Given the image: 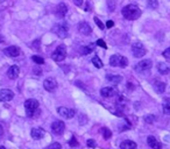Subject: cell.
I'll return each mask as SVG.
<instances>
[{
    "label": "cell",
    "mask_w": 170,
    "mask_h": 149,
    "mask_svg": "<svg viewBox=\"0 0 170 149\" xmlns=\"http://www.w3.org/2000/svg\"><path fill=\"white\" fill-rule=\"evenodd\" d=\"M33 61H34V62H35L37 65H39V64H43V63H45V60H43L41 56H33Z\"/></svg>",
    "instance_id": "28"
},
{
    "label": "cell",
    "mask_w": 170,
    "mask_h": 149,
    "mask_svg": "<svg viewBox=\"0 0 170 149\" xmlns=\"http://www.w3.org/2000/svg\"><path fill=\"white\" fill-rule=\"evenodd\" d=\"M69 144H70L71 147H76V146L78 144V142H77L76 138H74V136H72V138L70 139V141H69Z\"/></svg>",
    "instance_id": "34"
},
{
    "label": "cell",
    "mask_w": 170,
    "mask_h": 149,
    "mask_svg": "<svg viewBox=\"0 0 170 149\" xmlns=\"http://www.w3.org/2000/svg\"><path fill=\"white\" fill-rule=\"evenodd\" d=\"M78 30H79V33L82 35H90L92 33V28H91V26L87 23V22H80L79 25H78Z\"/></svg>",
    "instance_id": "14"
},
{
    "label": "cell",
    "mask_w": 170,
    "mask_h": 149,
    "mask_svg": "<svg viewBox=\"0 0 170 149\" xmlns=\"http://www.w3.org/2000/svg\"><path fill=\"white\" fill-rule=\"evenodd\" d=\"M25 109H26V115L32 118L35 114L39 109V101L36 99H28L25 101Z\"/></svg>",
    "instance_id": "2"
},
{
    "label": "cell",
    "mask_w": 170,
    "mask_h": 149,
    "mask_svg": "<svg viewBox=\"0 0 170 149\" xmlns=\"http://www.w3.org/2000/svg\"><path fill=\"white\" fill-rule=\"evenodd\" d=\"M121 14L126 20H136L141 16V10L136 5L130 4V5H127L122 8Z\"/></svg>",
    "instance_id": "1"
},
{
    "label": "cell",
    "mask_w": 170,
    "mask_h": 149,
    "mask_svg": "<svg viewBox=\"0 0 170 149\" xmlns=\"http://www.w3.org/2000/svg\"><path fill=\"white\" fill-rule=\"evenodd\" d=\"M121 149H136V143L132 140H125L120 144Z\"/></svg>",
    "instance_id": "19"
},
{
    "label": "cell",
    "mask_w": 170,
    "mask_h": 149,
    "mask_svg": "<svg viewBox=\"0 0 170 149\" xmlns=\"http://www.w3.org/2000/svg\"><path fill=\"white\" fill-rule=\"evenodd\" d=\"M148 6H149L150 8H154V10H155L156 7H157V1H156V0H149Z\"/></svg>",
    "instance_id": "30"
},
{
    "label": "cell",
    "mask_w": 170,
    "mask_h": 149,
    "mask_svg": "<svg viewBox=\"0 0 170 149\" xmlns=\"http://www.w3.org/2000/svg\"><path fill=\"white\" fill-rule=\"evenodd\" d=\"M92 63H93V65H95L96 68H98V69H100V68H103V62H101V60H100L98 56H95L93 58H92Z\"/></svg>",
    "instance_id": "25"
},
{
    "label": "cell",
    "mask_w": 170,
    "mask_h": 149,
    "mask_svg": "<svg viewBox=\"0 0 170 149\" xmlns=\"http://www.w3.org/2000/svg\"><path fill=\"white\" fill-rule=\"evenodd\" d=\"M0 149H6V148L4 147V146H0Z\"/></svg>",
    "instance_id": "42"
},
{
    "label": "cell",
    "mask_w": 170,
    "mask_h": 149,
    "mask_svg": "<svg viewBox=\"0 0 170 149\" xmlns=\"http://www.w3.org/2000/svg\"><path fill=\"white\" fill-rule=\"evenodd\" d=\"M132 54L134 55V57L136 58H140L146 55V48L140 42H135L134 45H132Z\"/></svg>",
    "instance_id": "7"
},
{
    "label": "cell",
    "mask_w": 170,
    "mask_h": 149,
    "mask_svg": "<svg viewBox=\"0 0 170 149\" xmlns=\"http://www.w3.org/2000/svg\"><path fill=\"white\" fill-rule=\"evenodd\" d=\"M95 22L97 23V26L99 27L100 29H104V28H105V27H104V23H103V22H101V21H100L98 18H95Z\"/></svg>",
    "instance_id": "31"
},
{
    "label": "cell",
    "mask_w": 170,
    "mask_h": 149,
    "mask_svg": "<svg viewBox=\"0 0 170 149\" xmlns=\"http://www.w3.org/2000/svg\"><path fill=\"white\" fill-rule=\"evenodd\" d=\"M2 41H4V37H2V36H1V35H0V43H1V42H2Z\"/></svg>",
    "instance_id": "41"
},
{
    "label": "cell",
    "mask_w": 170,
    "mask_h": 149,
    "mask_svg": "<svg viewBox=\"0 0 170 149\" xmlns=\"http://www.w3.org/2000/svg\"><path fill=\"white\" fill-rule=\"evenodd\" d=\"M66 12H68V7H66V5L63 4V2H61V4H58L57 7H56L55 14L58 19H63V18L65 16V14H66Z\"/></svg>",
    "instance_id": "13"
},
{
    "label": "cell",
    "mask_w": 170,
    "mask_h": 149,
    "mask_svg": "<svg viewBox=\"0 0 170 149\" xmlns=\"http://www.w3.org/2000/svg\"><path fill=\"white\" fill-rule=\"evenodd\" d=\"M74 2H75L76 6H80L83 4V0H74Z\"/></svg>",
    "instance_id": "37"
},
{
    "label": "cell",
    "mask_w": 170,
    "mask_h": 149,
    "mask_svg": "<svg viewBox=\"0 0 170 149\" xmlns=\"http://www.w3.org/2000/svg\"><path fill=\"white\" fill-rule=\"evenodd\" d=\"M30 135H32V138H33V139L40 140V139H42V138L45 136V129L41 128V127H35V128L32 129Z\"/></svg>",
    "instance_id": "15"
},
{
    "label": "cell",
    "mask_w": 170,
    "mask_h": 149,
    "mask_svg": "<svg viewBox=\"0 0 170 149\" xmlns=\"http://www.w3.org/2000/svg\"><path fill=\"white\" fill-rule=\"evenodd\" d=\"M47 149H62V146H61L58 142H54V143L50 144V146Z\"/></svg>",
    "instance_id": "29"
},
{
    "label": "cell",
    "mask_w": 170,
    "mask_h": 149,
    "mask_svg": "<svg viewBox=\"0 0 170 149\" xmlns=\"http://www.w3.org/2000/svg\"><path fill=\"white\" fill-rule=\"evenodd\" d=\"M100 93L105 98H111V97L117 95V90L113 89V87H103L101 91H100Z\"/></svg>",
    "instance_id": "18"
},
{
    "label": "cell",
    "mask_w": 170,
    "mask_h": 149,
    "mask_svg": "<svg viewBox=\"0 0 170 149\" xmlns=\"http://www.w3.org/2000/svg\"><path fill=\"white\" fill-rule=\"evenodd\" d=\"M147 143H148V146H149L150 148H153V149L162 148V144L160 143V141H157L155 136H151V135L147 138Z\"/></svg>",
    "instance_id": "17"
},
{
    "label": "cell",
    "mask_w": 170,
    "mask_h": 149,
    "mask_svg": "<svg viewBox=\"0 0 170 149\" xmlns=\"http://www.w3.org/2000/svg\"><path fill=\"white\" fill-rule=\"evenodd\" d=\"M157 70H159V72H160L161 74H167L170 71V68L169 65L165 64L164 62H160V63L157 64Z\"/></svg>",
    "instance_id": "21"
},
{
    "label": "cell",
    "mask_w": 170,
    "mask_h": 149,
    "mask_svg": "<svg viewBox=\"0 0 170 149\" xmlns=\"http://www.w3.org/2000/svg\"><path fill=\"white\" fill-rule=\"evenodd\" d=\"M145 121L147 124H153L155 121V115L150 114V115H146L145 117Z\"/></svg>",
    "instance_id": "27"
},
{
    "label": "cell",
    "mask_w": 170,
    "mask_h": 149,
    "mask_svg": "<svg viewBox=\"0 0 170 149\" xmlns=\"http://www.w3.org/2000/svg\"><path fill=\"white\" fill-rule=\"evenodd\" d=\"M113 26H114V22H113L112 20H108L107 22H106V27H107V28H112Z\"/></svg>",
    "instance_id": "36"
},
{
    "label": "cell",
    "mask_w": 170,
    "mask_h": 149,
    "mask_svg": "<svg viewBox=\"0 0 170 149\" xmlns=\"http://www.w3.org/2000/svg\"><path fill=\"white\" fill-rule=\"evenodd\" d=\"M43 86H45V89L48 91V92H54L57 87V82H56L55 78H53V77H49V78H47V79L43 82Z\"/></svg>",
    "instance_id": "11"
},
{
    "label": "cell",
    "mask_w": 170,
    "mask_h": 149,
    "mask_svg": "<svg viewBox=\"0 0 170 149\" xmlns=\"http://www.w3.org/2000/svg\"><path fill=\"white\" fill-rule=\"evenodd\" d=\"M57 112H58V114L61 117H63L65 119H71V118H74L76 114L75 109H69V107H64V106H61L57 109Z\"/></svg>",
    "instance_id": "8"
},
{
    "label": "cell",
    "mask_w": 170,
    "mask_h": 149,
    "mask_svg": "<svg viewBox=\"0 0 170 149\" xmlns=\"http://www.w3.org/2000/svg\"><path fill=\"white\" fill-rule=\"evenodd\" d=\"M53 32L57 36H60L61 39H65L68 36V33H69V27L65 22H61V23H57V25L54 26Z\"/></svg>",
    "instance_id": "4"
},
{
    "label": "cell",
    "mask_w": 170,
    "mask_h": 149,
    "mask_svg": "<svg viewBox=\"0 0 170 149\" xmlns=\"http://www.w3.org/2000/svg\"><path fill=\"white\" fill-rule=\"evenodd\" d=\"M127 84H128V89H133V87H134V86L132 85V83H127Z\"/></svg>",
    "instance_id": "40"
},
{
    "label": "cell",
    "mask_w": 170,
    "mask_h": 149,
    "mask_svg": "<svg viewBox=\"0 0 170 149\" xmlns=\"http://www.w3.org/2000/svg\"><path fill=\"white\" fill-rule=\"evenodd\" d=\"M153 87L157 93H163L165 90V84L163 82H159V80H154V84H153Z\"/></svg>",
    "instance_id": "20"
},
{
    "label": "cell",
    "mask_w": 170,
    "mask_h": 149,
    "mask_svg": "<svg viewBox=\"0 0 170 149\" xmlns=\"http://www.w3.org/2000/svg\"><path fill=\"white\" fill-rule=\"evenodd\" d=\"M96 43H97V45L101 47V48H104V49H107V45H106V43L103 40H98L97 42H96Z\"/></svg>",
    "instance_id": "32"
},
{
    "label": "cell",
    "mask_w": 170,
    "mask_h": 149,
    "mask_svg": "<svg viewBox=\"0 0 170 149\" xmlns=\"http://www.w3.org/2000/svg\"><path fill=\"white\" fill-rule=\"evenodd\" d=\"M51 57H53V60L55 62H62L66 57V48H65V45H58L55 49V51L53 53Z\"/></svg>",
    "instance_id": "6"
},
{
    "label": "cell",
    "mask_w": 170,
    "mask_h": 149,
    "mask_svg": "<svg viewBox=\"0 0 170 149\" xmlns=\"http://www.w3.org/2000/svg\"><path fill=\"white\" fill-rule=\"evenodd\" d=\"M34 72H35V74H41V69H37V68H35V69H34Z\"/></svg>",
    "instance_id": "39"
},
{
    "label": "cell",
    "mask_w": 170,
    "mask_h": 149,
    "mask_svg": "<svg viewBox=\"0 0 170 149\" xmlns=\"http://www.w3.org/2000/svg\"><path fill=\"white\" fill-rule=\"evenodd\" d=\"M87 146L90 147V148H96V146H97V143H96V141L95 140H87Z\"/></svg>",
    "instance_id": "33"
},
{
    "label": "cell",
    "mask_w": 170,
    "mask_h": 149,
    "mask_svg": "<svg viewBox=\"0 0 170 149\" xmlns=\"http://www.w3.org/2000/svg\"><path fill=\"white\" fill-rule=\"evenodd\" d=\"M4 53H5V55L8 56V57H18V56L20 55V49H19V47H16V45H11V47H7V48L4 50Z\"/></svg>",
    "instance_id": "12"
},
{
    "label": "cell",
    "mask_w": 170,
    "mask_h": 149,
    "mask_svg": "<svg viewBox=\"0 0 170 149\" xmlns=\"http://www.w3.org/2000/svg\"><path fill=\"white\" fill-rule=\"evenodd\" d=\"M51 130L55 135H62L65 130V124L63 121H60V120L54 121L53 125H51Z\"/></svg>",
    "instance_id": "9"
},
{
    "label": "cell",
    "mask_w": 170,
    "mask_h": 149,
    "mask_svg": "<svg viewBox=\"0 0 170 149\" xmlns=\"http://www.w3.org/2000/svg\"><path fill=\"white\" fill-rule=\"evenodd\" d=\"M110 65L111 66H120V68H126L128 65V61L126 57L121 55H112L110 58Z\"/></svg>",
    "instance_id": "3"
},
{
    "label": "cell",
    "mask_w": 170,
    "mask_h": 149,
    "mask_svg": "<svg viewBox=\"0 0 170 149\" xmlns=\"http://www.w3.org/2000/svg\"><path fill=\"white\" fill-rule=\"evenodd\" d=\"M2 135H4V128H2V126L0 125V139L2 138Z\"/></svg>",
    "instance_id": "38"
},
{
    "label": "cell",
    "mask_w": 170,
    "mask_h": 149,
    "mask_svg": "<svg viewBox=\"0 0 170 149\" xmlns=\"http://www.w3.org/2000/svg\"><path fill=\"white\" fill-rule=\"evenodd\" d=\"M92 50H93V45H87V47H82L80 48V54L82 55H87L92 53Z\"/></svg>",
    "instance_id": "24"
},
{
    "label": "cell",
    "mask_w": 170,
    "mask_h": 149,
    "mask_svg": "<svg viewBox=\"0 0 170 149\" xmlns=\"http://www.w3.org/2000/svg\"><path fill=\"white\" fill-rule=\"evenodd\" d=\"M151 66H153V63H151V61L150 60H143L139 62L138 64L135 65V71L136 72H139V74H147V72H149L150 70H151Z\"/></svg>",
    "instance_id": "5"
},
{
    "label": "cell",
    "mask_w": 170,
    "mask_h": 149,
    "mask_svg": "<svg viewBox=\"0 0 170 149\" xmlns=\"http://www.w3.org/2000/svg\"><path fill=\"white\" fill-rule=\"evenodd\" d=\"M19 74H20V69H19L18 65H12L10 69H8V71H7V76H8V78H11V79H16Z\"/></svg>",
    "instance_id": "16"
},
{
    "label": "cell",
    "mask_w": 170,
    "mask_h": 149,
    "mask_svg": "<svg viewBox=\"0 0 170 149\" xmlns=\"http://www.w3.org/2000/svg\"><path fill=\"white\" fill-rule=\"evenodd\" d=\"M13 98H14L13 91H11V90H8V89L0 90V101L6 103V101H11Z\"/></svg>",
    "instance_id": "10"
},
{
    "label": "cell",
    "mask_w": 170,
    "mask_h": 149,
    "mask_svg": "<svg viewBox=\"0 0 170 149\" xmlns=\"http://www.w3.org/2000/svg\"><path fill=\"white\" fill-rule=\"evenodd\" d=\"M107 80L113 83V84H119L122 80V77L119 74H107Z\"/></svg>",
    "instance_id": "22"
},
{
    "label": "cell",
    "mask_w": 170,
    "mask_h": 149,
    "mask_svg": "<svg viewBox=\"0 0 170 149\" xmlns=\"http://www.w3.org/2000/svg\"><path fill=\"white\" fill-rule=\"evenodd\" d=\"M101 134L104 136V139H110L111 136H112V132L108 128L104 127V128H101Z\"/></svg>",
    "instance_id": "26"
},
{
    "label": "cell",
    "mask_w": 170,
    "mask_h": 149,
    "mask_svg": "<svg viewBox=\"0 0 170 149\" xmlns=\"http://www.w3.org/2000/svg\"><path fill=\"white\" fill-rule=\"evenodd\" d=\"M163 56H164L165 58H168V60H170V47L168 48V49H165L164 51H163Z\"/></svg>",
    "instance_id": "35"
},
{
    "label": "cell",
    "mask_w": 170,
    "mask_h": 149,
    "mask_svg": "<svg viewBox=\"0 0 170 149\" xmlns=\"http://www.w3.org/2000/svg\"><path fill=\"white\" fill-rule=\"evenodd\" d=\"M162 106H163L164 114L170 115V98H164V99H163V103H162Z\"/></svg>",
    "instance_id": "23"
}]
</instances>
